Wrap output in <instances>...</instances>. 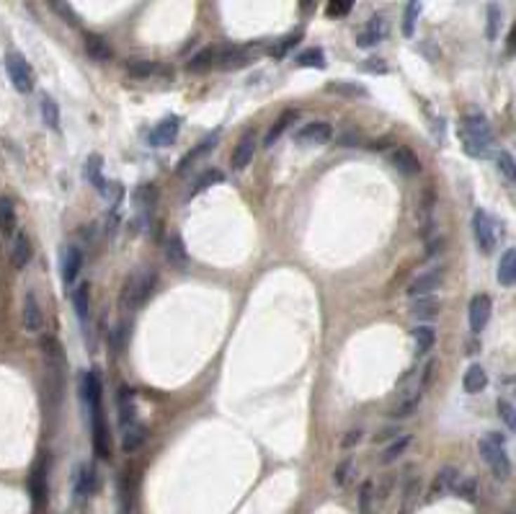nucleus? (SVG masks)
<instances>
[{
  "mask_svg": "<svg viewBox=\"0 0 516 514\" xmlns=\"http://www.w3.org/2000/svg\"><path fill=\"white\" fill-rule=\"evenodd\" d=\"M457 135H460V143L470 158H488V155H491L493 127L483 114H468V117L462 119Z\"/></svg>",
  "mask_w": 516,
  "mask_h": 514,
  "instance_id": "1",
  "label": "nucleus"
},
{
  "mask_svg": "<svg viewBox=\"0 0 516 514\" xmlns=\"http://www.w3.org/2000/svg\"><path fill=\"white\" fill-rule=\"evenodd\" d=\"M480 455H483L485 466L491 468L493 478L498 481H508L511 478V460L506 455V447H503V437L496 432H488L480 440Z\"/></svg>",
  "mask_w": 516,
  "mask_h": 514,
  "instance_id": "2",
  "label": "nucleus"
},
{
  "mask_svg": "<svg viewBox=\"0 0 516 514\" xmlns=\"http://www.w3.org/2000/svg\"><path fill=\"white\" fill-rule=\"evenodd\" d=\"M152 282H155V277H152L150 272L129 274V279L124 282V287H121V298H119L121 310H127L129 313V310H137V308L143 305L145 300H147V295H150Z\"/></svg>",
  "mask_w": 516,
  "mask_h": 514,
  "instance_id": "3",
  "label": "nucleus"
},
{
  "mask_svg": "<svg viewBox=\"0 0 516 514\" xmlns=\"http://www.w3.org/2000/svg\"><path fill=\"white\" fill-rule=\"evenodd\" d=\"M6 70H8V78L18 93H32L34 70H32V65H29V60H26L21 52H8V55H6Z\"/></svg>",
  "mask_w": 516,
  "mask_h": 514,
  "instance_id": "4",
  "label": "nucleus"
},
{
  "mask_svg": "<svg viewBox=\"0 0 516 514\" xmlns=\"http://www.w3.org/2000/svg\"><path fill=\"white\" fill-rule=\"evenodd\" d=\"M472 235H475V243L480 246L483 253H491L496 249V241H498V225L485 209H475L472 212Z\"/></svg>",
  "mask_w": 516,
  "mask_h": 514,
  "instance_id": "5",
  "label": "nucleus"
},
{
  "mask_svg": "<svg viewBox=\"0 0 516 514\" xmlns=\"http://www.w3.org/2000/svg\"><path fill=\"white\" fill-rule=\"evenodd\" d=\"M331 140H333V124H328V121H310V124L294 132V143L302 145V147L328 145Z\"/></svg>",
  "mask_w": 516,
  "mask_h": 514,
  "instance_id": "6",
  "label": "nucleus"
},
{
  "mask_svg": "<svg viewBox=\"0 0 516 514\" xmlns=\"http://www.w3.org/2000/svg\"><path fill=\"white\" fill-rule=\"evenodd\" d=\"M91 429H93V452L101 460H109L112 458V444H109V429L103 424L101 406L91 409Z\"/></svg>",
  "mask_w": 516,
  "mask_h": 514,
  "instance_id": "7",
  "label": "nucleus"
},
{
  "mask_svg": "<svg viewBox=\"0 0 516 514\" xmlns=\"http://www.w3.org/2000/svg\"><path fill=\"white\" fill-rule=\"evenodd\" d=\"M491 313H493L491 298H488V295H475V298L470 300V308H468L470 331H472V334H480V331L488 326V321H491Z\"/></svg>",
  "mask_w": 516,
  "mask_h": 514,
  "instance_id": "8",
  "label": "nucleus"
},
{
  "mask_svg": "<svg viewBox=\"0 0 516 514\" xmlns=\"http://www.w3.org/2000/svg\"><path fill=\"white\" fill-rule=\"evenodd\" d=\"M442 282H444V272H442V269L423 272V274H418L411 284H408V295H411V300L423 298V295H431V292H437V289L442 287Z\"/></svg>",
  "mask_w": 516,
  "mask_h": 514,
  "instance_id": "9",
  "label": "nucleus"
},
{
  "mask_svg": "<svg viewBox=\"0 0 516 514\" xmlns=\"http://www.w3.org/2000/svg\"><path fill=\"white\" fill-rule=\"evenodd\" d=\"M178 129H181V119H178V117H166V119L158 121V124L150 129L147 140H150L152 147H166V145L176 143Z\"/></svg>",
  "mask_w": 516,
  "mask_h": 514,
  "instance_id": "10",
  "label": "nucleus"
},
{
  "mask_svg": "<svg viewBox=\"0 0 516 514\" xmlns=\"http://www.w3.org/2000/svg\"><path fill=\"white\" fill-rule=\"evenodd\" d=\"M21 323L29 334H39L44 329V310H41L39 300L34 292H26L24 298V310H21Z\"/></svg>",
  "mask_w": 516,
  "mask_h": 514,
  "instance_id": "11",
  "label": "nucleus"
},
{
  "mask_svg": "<svg viewBox=\"0 0 516 514\" xmlns=\"http://www.w3.org/2000/svg\"><path fill=\"white\" fill-rule=\"evenodd\" d=\"M41 354H44V364H47L49 375H62L65 354H62L60 341L52 338V336H44L41 338Z\"/></svg>",
  "mask_w": 516,
  "mask_h": 514,
  "instance_id": "12",
  "label": "nucleus"
},
{
  "mask_svg": "<svg viewBox=\"0 0 516 514\" xmlns=\"http://www.w3.org/2000/svg\"><path fill=\"white\" fill-rule=\"evenodd\" d=\"M256 155V135L253 132H246V135L240 137L238 145H235V150H232V171H243L251 166Z\"/></svg>",
  "mask_w": 516,
  "mask_h": 514,
  "instance_id": "13",
  "label": "nucleus"
},
{
  "mask_svg": "<svg viewBox=\"0 0 516 514\" xmlns=\"http://www.w3.org/2000/svg\"><path fill=\"white\" fill-rule=\"evenodd\" d=\"M390 161L395 166L400 173L405 176H416L418 171H421V161H418V155L413 153L411 147H395L392 153H390Z\"/></svg>",
  "mask_w": 516,
  "mask_h": 514,
  "instance_id": "14",
  "label": "nucleus"
},
{
  "mask_svg": "<svg viewBox=\"0 0 516 514\" xmlns=\"http://www.w3.org/2000/svg\"><path fill=\"white\" fill-rule=\"evenodd\" d=\"M32 256H34V249H32L29 235L26 233L13 235V243H11V264L16 266V269H26L29 261H32Z\"/></svg>",
  "mask_w": 516,
  "mask_h": 514,
  "instance_id": "15",
  "label": "nucleus"
},
{
  "mask_svg": "<svg viewBox=\"0 0 516 514\" xmlns=\"http://www.w3.org/2000/svg\"><path fill=\"white\" fill-rule=\"evenodd\" d=\"M385 34H388V24H385L382 18H372V21L359 32L357 44L362 49H369V47H374V44H380V41L385 39Z\"/></svg>",
  "mask_w": 516,
  "mask_h": 514,
  "instance_id": "16",
  "label": "nucleus"
},
{
  "mask_svg": "<svg viewBox=\"0 0 516 514\" xmlns=\"http://www.w3.org/2000/svg\"><path fill=\"white\" fill-rule=\"evenodd\" d=\"M439 298L434 295H423V298H413L411 303V315L416 321H434L439 315Z\"/></svg>",
  "mask_w": 516,
  "mask_h": 514,
  "instance_id": "17",
  "label": "nucleus"
},
{
  "mask_svg": "<svg viewBox=\"0 0 516 514\" xmlns=\"http://www.w3.org/2000/svg\"><path fill=\"white\" fill-rule=\"evenodd\" d=\"M83 44H86L88 57L95 60V62H109L114 57L109 41L103 39V37H98V34H86V37H83Z\"/></svg>",
  "mask_w": 516,
  "mask_h": 514,
  "instance_id": "18",
  "label": "nucleus"
},
{
  "mask_svg": "<svg viewBox=\"0 0 516 514\" xmlns=\"http://www.w3.org/2000/svg\"><path fill=\"white\" fill-rule=\"evenodd\" d=\"M145 440H147V432H145V426L140 424V421H137V424H129V426H121V450L127 452V455L140 450L145 444Z\"/></svg>",
  "mask_w": 516,
  "mask_h": 514,
  "instance_id": "19",
  "label": "nucleus"
},
{
  "mask_svg": "<svg viewBox=\"0 0 516 514\" xmlns=\"http://www.w3.org/2000/svg\"><path fill=\"white\" fill-rule=\"evenodd\" d=\"M251 60V52L243 47H227L223 49L220 55H215V62L223 67V70H238V67H243V65Z\"/></svg>",
  "mask_w": 516,
  "mask_h": 514,
  "instance_id": "20",
  "label": "nucleus"
},
{
  "mask_svg": "<svg viewBox=\"0 0 516 514\" xmlns=\"http://www.w3.org/2000/svg\"><path fill=\"white\" fill-rule=\"evenodd\" d=\"M166 258H168V264L176 266V269H186V266H189V251L183 246L181 235H168Z\"/></svg>",
  "mask_w": 516,
  "mask_h": 514,
  "instance_id": "21",
  "label": "nucleus"
},
{
  "mask_svg": "<svg viewBox=\"0 0 516 514\" xmlns=\"http://www.w3.org/2000/svg\"><path fill=\"white\" fill-rule=\"evenodd\" d=\"M117 409H119V424L129 426L137 424V406H135V395L127 388H119V395H117Z\"/></svg>",
  "mask_w": 516,
  "mask_h": 514,
  "instance_id": "22",
  "label": "nucleus"
},
{
  "mask_svg": "<svg viewBox=\"0 0 516 514\" xmlns=\"http://www.w3.org/2000/svg\"><path fill=\"white\" fill-rule=\"evenodd\" d=\"M501 287H511L516 282V251L508 249L503 251V256L498 258V272H496Z\"/></svg>",
  "mask_w": 516,
  "mask_h": 514,
  "instance_id": "23",
  "label": "nucleus"
},
{
  "mask_svg": "<svg viewBox=\"0 0 516 514\" xmlns=\"http://www.w3.org/2000/svg\"><path fill=\"white\" fill-rule=\"evenodd\" d=\"M411 442H413V434H397L395 440H392V442H390L388 447L382 450L380 463H382V466H392L395 460L403 458V452L411 447Z\"/></svg>",
  "mask_w": 516,
  "mask_h": 514,
  "instance_id": "24",
  "label": "nucleus"
},
{
  "mask_svg": "<svg viewBox=\"0 0 516 514\" xmlns=\"http://www.w3.org/2000/svg\"><path fill=\"white\" fill-rule=\"evenodd\" d=\"M80 269H83V253L78 249L62 251V279L67 284H72V282L78 279Z\"/></svg>",
  "mask_w": 516,
  "mask_h": 514,
  "instance_id": "25",
  "label": "nucleus"
},
{
  "mask_svg": "<svg viewBox=\"0 0 516 514\" xmlns=\"http://www.w3.org/2000/svg\"><path fill=\"white\" fill-rule=\"evenodd\" d=\"M80 390H83V398L86 403L93 409V406H101V380L95 372H86L83 380H80Z\"/></svg>",
  "mask_w": 516,
  "mask_h": 514,
  "instance_id": "26",
  "label": "nucleus"
},
{
  "mask_svg": "<svg viewBox=\"0 0 516 514\" xmlns=\"http://www.w3.org/2000/svg\"><path fill=\"white\" fill-rule=\"evenodd\" d=\"M0 233L16 235V204L8 197H0Z\"/></svg>",
  "mask_w": 516,
  "mask_h": 514,
  "instance_id": "27",
  "label": "nucleus"
},
{
  "mask_svg": "<svg viewBox=\"0 0 516 514\" xmlns=\"http://www.w3.org/2000/svg\"><path fill=\"white\" fill-rule=\"evenodd\" d=\"M95 491V470L91 466H80L75 475V496L86 499Z\"/></svg>",
  "mask_w": 516,
  "mask_h": 514,
  "instance_id": "28",
  "label": "nucleus"
},
{
  "mask_svg": "<svg viewBox=\"0 0 516 514\" xmlns=\"http://www.w3.org/2000/svg\"><path fill=\"white\" fill-rule=\"evenodd\" d=\"M462 386H465L468 393H480V390H485V386H488V375H485V370L480 364H470L468 372H465V378H462Z\"/></svg>",
  "mask_w": 516,
  "mask_h": 514,
  "instance_id": "29",
  "label": "nucleus"
},
{
  "mask_svg": "<svg viewBox=\"0 0 516 514\" xmlns=\"http://www.w3.org/2000/svg\"><path fill=\"white\" fill-rule=\"evenodd\" d=\"M460 478V470L452 466H446L439 470L437 481H434V491H431V496H442V494H452V486L457 483Z\"/></svg>",
  "mask_w": 516,
  "mask_h": 514,
  "instance_id": "30",
  "label": "nucleus"
},
{
  "mask_svg": "<svg viewBox=\"0 0 516 514\" xmlns=\"http://www.w3.org/2000/svg\"><path fill=\"white\" fill-rule=\"evenodd\" d=\"M452 494H454V496L465 499V501H477V496H480V486H477L475 478H470V475H460V478H457V483L452 486Z\"/></svg>",
  "mask_w": 516,
  "mask_h": 514,
  "instance_id": "31",
  "label": "nucleus"
},
{
  "mask_svg": "<svg viewBox=\"0 0 516 514\" xmlns=\"http://www.w3.org/2000/svg\"><path fill=\"white\" fill-rule=\"evenodd\" d=\"M297 119V112H284L282 114V117H279L277 121H274V127L269 129V135H266V140H263V145H266V147H271V145L277 143L279 137L284 135L286 129L292 127V121Z\"/></svg>",
  "mask_w": 516,
  "mask_h": 514,
  "instance_id": "32",
  "label": "nucleus"
},
{
  "mask_svg": "<svg viewBox=\"0 0 516 514\" xmlns=\"http://www.w3.org/2000/svg\"><path fill=\"white\" fill-rule=\"evenodd\" d=\"M72 308H75V313H78L80 321H88V315H91V295H88V284L75 287V292H72Z\"/></svg>",
  "mask_w": 516,
  "mask_h": 514,
  "instance_id": "33",
  "label": "nucleus"
},
{
  "mask_svg": "<svg viewBox=\"0 0 516 514\" xmlns=\"http://www.w3.org/2000/svg\"><path fill=\"white\" fill-rule=\"evenodd\" d=\"M413 341H416V349L421 354L431 352V346L437 344V334H434V329L431 326H416L413 329Z\"/></svg>",
  "mask_w": 516,
  "mask_h": 514,
  "instance_id": "34",
  "label": "nucleus"
},
{
  "mask_svg": "<svg viewBox=\"0 0 516 514\" xmlns=\"http://www.w3.org/2000/svg\"><path fill=\"white\" fill-rule=\"evenodd\" d=\"M41 119L49 129H60V106L52 96H41Z\"/></svg>",
  "mask_w": 516,
  "mask_h": 514,
  "instance_id": "35",
  "label": "nucleus"
},
{
  "mask_svg": "<svg viewBox=\"0 0 516 514\" xmlns=\"http://www.w3.org/2000/svg\"><path fill=\"white\" fill-rule=\"evenodd\" d=\"M418 406H421V390H416V393L411 395V398H405L403 403H397L395 409H392V419H411L416 411H418Z\"/></svg>",
  "mask_w": 516,
  "mask_h": 514,
  "instance_id": "36",
  "label": "nucleus"
},
{
  "mask_svg": "<svg viewBox=\"0 0 516 514\" xmlns=\"http://www.w3.org/2000/svg\"><path fill=\"white\" fill-rule=\"evenodd\" d=\"M418 13H421V0H408V6H405V16H403V34L408 37V39H411L413 32H416Z\"/></svg>",
  "mask_w": 516,
  "mask_h": 514,
  "instance_id": "37",
  "label": "nucleus"
},
{
  "mask_svg": "<svg viewBox=\"0 0 516 514\" xmlns=\"http://www.w3.org/2000/svg\"><path fill=\"white\" fill-rule=\"evenodd\" d=\"M496 166H498V173L506 178L508 184H514L516 178V163H514V155L508 153V150H498L496 155Z\"/></svg>",
  "mask_w": 516,
  "mask_h": 514,
  "instance_id": "38",
  "label": "nucleus"
},
{
  "mask_svg": "<svg viewBox=\"0 0 516 514\" xmlns=\"http://www.w3.org/2000/svg\"><path fill=\"white\" fill-rule=\"evenodd\" d=\"M215 55H217L215 49H201L199 55L191 57L186 67H189L191 72H204V70H209V67L215 65Z\"/></svg>",
  "mask_w": 516,
  "mask_h": 514,
  "instance_id": "39",
  "label": "nucleus"
},
{
  "mask_svg": "<svg viewBox=\"0 0 516 514\" xmlns=\"http://www.w3.org/2000/svg\"><path fill=\"white\" fill-rule=\"evenodd\" d=\"M297 65H302V67H318V70H323L326 67V55H323V49H305L300 57H297Z\"/></svg>",
  "mask_w": 516,
  "mask_h": 514,
  "instance_id": "40",
  "label": "nucleus"
},
{
  "mask_svg": "<svg viewBox=\"0 0 516 514\" xmlns=\"http://www.w3.org/2000/svg\"><path fill=\"white\" fill-rule=\"evenodd\" d=\"M223 181H225L223 171H220V169H209L204 176L197 181V186H194V197H197V194H201V192H206V189H212L215 184H223Z\"/></svg>",
  "mask_w": 516,
  "mask_h": 514,
  "instance_id": "41",
  "label": "nucleus"
},
{
  "mask_svg": "<svg viewBox=\"0 0 516 514\" xmlns=\"http://www.w3.org/2000/svg\"><path fill=\"white\" fill-rule=\"evenodd\" d=\"M86 178L91 181V184L98 186V192L103 189V184H106V181L101 178V155H91V158H88V163H86Z\"/></svg>",
  "mask_w": 516,
  "mask_h": 514,
  "instance_id": "42",
  "label": "nucleus"
},
{
  "mask_svg": "<svg viewBox=\"0 0 516 514\" xmlns=\"http://www.w3.org/2000/svg\"><path fill=\"white\" fill-rule=\"evenodd\" d=\"M498 32H501V8L498 3H491L488 6V29H485V34H488L491 41H496L498 39Z\"/></svg>",
  "mask_w": 516,
  "mask_h": 514,
  "instance_id": "43",
  "label": "nucleus"
},
{
  "mask_svg": "<svg viewBox=\"0 0 516 514\" xmlns=\"http://www.w3.org/2000/svg\"><path fill=\"white\" fill-rule=\"evenodd\" d=\"M331 93H343V96H357V98H366V88H362L359 83H331L328 86Z\"/></svg>",
  "mask_w": 516,
  "mask_h": 514,
  "instance_id": "44",
  "label": "nucleus"
},
{
  "mask_svg": "<svg viewBox=\"0 0 516 514\" xmlns=\"http://www.w3.org/2000/svg\"><path fill=\"white\" fill-rule=\"evenodd\" d=\"M32 494H34V501H37V504H41L44 496H47V478L41 473V466L32 473Z\"/></svg>",
  "mask_w": 516,
  "mask_h": 514,
  "instance_id": "45",
  "label": "nucleus"
},
{
  "mask_svg": "<svg viewBox=\"0 0 516 514\" xmlns=\"http://www.w3.org/2000/svg\"><path fill=\"white\" fill-rule=\"evenodd\" d=\"M49 6H52V11H55L62 21H67L70 26H78V13L70 8V3H65V0H49Z\"/></svg>",
  "mask_w": 516,
  "mask_h": 514,
  "instance_id": "46",
  "label": "nucleus"
},
{
  "mask_svg": "<svg viewBox=\"0 0 516 514\" xmlns=\"http://www.w3.org/2000/svg\"><path fill=\"white\" fill-rule=\"evenodd\" d=\"M127 72L132 75V78H150L152 72H155V65L147 62V60H132V62H127Z\"/></svg>",
  "mask_w": 516,
  "mask_h": 514,
  "instance_id": "47",
  "label": "nucleus"
},
{
  "mask_svg": "<svg viewBox=\"0 0 516 514\" xmlns=\"http://www.w3.org/2000/svg\"><path fill=\"white\" fill-rule=\"evenodd\" d=\"M351 475H354V460L351 458H346V460H341V463H338V466H336V473H333V483L336 486H346V483H349V478Z\"/></svg>",
  "mask_w": 516,
  "mask_h": 514,
  "instance_id": "48",
  "label": "nucleus"
},
{
  "mask_svg": "<svg viewBox=\"0 0 516 514\" xmlns=\"http://www.w3.org/2000/svg\"><path fill=\"white\" fill-rule=\"evenodd\" d=\"M302 39V32H294V34H289V37H284V39L279 41V47H274L271 49V55L274 57H284L286 52H289V49L294 47V44H297V41Z\"/></svg>",
  "mask_w": 516,
  "mask_h": 514,
  "instance_id": "49",
  "label": "nucleus"
},
{
  "mask_svg": "<svg viewBox=\"0 0 516 514\" xmlns=\"http://www.w3.org/2000/svg\"><path fill=\"white\" fill-rule=\"evenodd\" d=\"M372 494H374V483L372 481L362 483V491H359V509H362V514L369 512V506H372Z\"/></svg>",
  "mask_w": 516,
  "mask_h": 514,
  "instance_id": "50",
  "label": "nucleus"
},
{
  "mask_svg": "<svg viewBox=\"0 0 516 514\" xmlns=\"http://www.w3.org/2000/svg\"><path fill=\"white\" fill-rule=\"evenodd\" d=\"M351 6H354V0H328V16L333 18L346 16L351 11Z\"/></svg>",
  "mask_w": 516,
  "mask_h": 514,
  "instance_id": "51",
  "label": "nucleus"
},
{
  "mask_svg": "<svg viewBox=\"0 0 516 514\" xmlns=\"http://www.w3.org/2000/svg\"><path fill=\"white\" fill-rule=\"evenodd\" d=\"M155 186H140V192H137V204L143 209H152V204H155Z\"/></svg>",
  "mask_w": 516,
  "mask_h": 514,
  "instance_id": "52",
  "label": "nucleus"
},
{
  "mask_svg": "<svg viewBox=\"0 0 516 514\" xmlns=\"http://www.w3.org/2000/svg\"><path fill=\"white\" fill-rule=\"evenodd\" d=\"M498 414H501V419L506 421V426H508V429H514V426H516V419H514V406H511V403H508V401H498Z\"/></svg>",
  "mask_w": 516,
  "mask_h": 514,
  "instance_id": "53",
  "label": "nucleus"
},
{
  "mask_svg": "<svg viewBox=\"0 0 516 514\" xmlns=\"http://www.w3.org/2000/svg\"><path fill=\"white\" fill-rule=\"evenodd\" d=\"M362 437H364V432H362V429H351V432L343 434L341 447H343V450H351V447H357V444L362 442Z\"/></svg>",
  "mask_w": 516,
  "mask_h": 514,
  "instance_id": "54",
  "label": "nucleus"
},
{
  "mask_svg": "<svg viewBox=\"0 0 516 514\" xmlns=\"http://www.w3.org/2000/svg\"><path fill=\"white\" fill-rule=\"evenodd\" d=\"M362 70H364V72H380V75H385V72H388V65L382 62V60H366V62L362 65Z\"/></svg>",
  "mask_w": 516,
  "mask_h": 514,
  "instance_id": "55",
  "label": "nucleus"
},
{
  "mask_svg": "<svg viewBox=\"0 0 516 514\" xmlns=\"http://www.w3.org/2000/svg\"><path fill=\"white\" fill-rule=\"evenodd\" d=\"M397 434H400V432H397V426H388V429H382V432L377 434L374 440H377V442H388V440H390V442H392V440H395Z\"/></svg>",
  "mask_w": 516,
  "mask_h": 514,
  "instance_id": "56",
  "label": "nucleus"
},
{
  "mask_svg": "<svg viewBox=\"0 0 516 514\" xmlns=\"http://www.w3.org/2000/svg\"><path fill=\"white\" fill-rule=\"evenodd\" d=\"M359 143V135H354V132H349V135L341 137V145L343 147H349V145H357Z\"/></svg>",
  "mask_w": 516,
  "mask_h": 514,
  "instance_id": "57",
  "label": "nucleus"
},
{
  "mask_svg": "<svg viewBox=\"0 0 516 514\" xmlns=\"http://www.w3.org/2000/svg\"><path fill=\"white\" fill-rule=\"evenodd\" d=\"M310 6H312V0H302V11H310Z\"/></svg>",
  "mask_w": 516,
  "mask_h": 514,
  "instance_id": "58",
  "label": "nucleus"
}]
</instances>
